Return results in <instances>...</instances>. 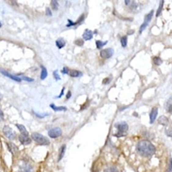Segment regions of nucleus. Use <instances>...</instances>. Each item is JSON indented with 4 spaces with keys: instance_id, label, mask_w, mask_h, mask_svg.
<instances>
[{
    "instance_id": "obj_1",
    "label": "nucleus",
    "mask_w": 172,
    "mask_h": 172,
    "mask_svg": "<svg viewBox=\"0 0 172 172\" xmlns=\"http://www.w3.org/2000/svg\"><path fill=\"white\" fill-rule=\"evenodd\" d=\"M137 151L143 157H151L155 153V147L149 140H141L137 145Z\"/></svg>"
},
{
    "instance_id": "obj_2",
    "label": "nucleus",
    "mask_w": 172,
    "mask_h": 172,
    "mask_svg": "<svg viewBox=\"0 0 172 172\" xmlns=\"http://www.w3.org/2000/svg\"><path fill=\"white\" fill-rule=\"evenodd\" d=\"M32 139L39 145H42V146H46V145H49L50 144V141L49 139H47L42 134H39V133H33L32 136H31Z\"/></svg>"
},
{
    "instance_id": "obj_3",
    "label": "nucleus",
    "mask_w": 172,
    "mask_h": 172,
    "mask_svg": "<svg viewBox=\"0 0 172 172\" xmlns=\"http://www.w3.org/2000/svg\"><path fill=\"white\" fill-rule=\"evenodd\" d=\"M116 127L119 130V134H115V137H123L128 131V124L126 123V122H119V123L116 124Z\"/></svg>"
},
{
    "instance_id": "obj_4",
    "label": "nucleus",
    "mask_w": 172,
    "mask_h": 172,
    "mask_svg": "<svg viewBox=\"0 0 172 172\" xmlns=\"http://www.w3.org/2000/svg\"><path fill=\"white\" fill-rule=\"evenodd\" d=\"M3 133H4L5 136L10 140H13V139L16 138V134L14 133V131L12 130L9 126H5L3 128Z\"/></svg>"
},
{
    "instance_id": "obj_5",
    "label": "nucleus",
    "mask_w": 172,
    "mask_h": 172,
    "mask_svg": "<svg viewBox=\"0 0 172 172\" xmlns=\"http://www.w3.org/2000/svg\"><path fill=\"white\" fill-rule=\"evenodd\" d=\"M19 172H34V167L28 162H24L19 167Z\"/></svg>"
},
{
    "instance_id": "obj_6",
    "label": "nucleus",
    "mask_w": 172,
    "mask_h": 172,
    "mask_svg": "<svg viewBox=\"0 0 172 172\" xmlns=\"http://www.w3.org/2000/svg\"><path fill=\"white\" fill-rule=\"evenodd\" d=\"M48 134L49 137H50L51 138H57V137H59L61 134H62V131H61L60 128H53L51 129L50 131L48 132Z\"/></svg>"
},
{
    "instance_id": "obj_7",
    "label": "nucleus",
    "mask_w": 172,
    "mask_h": 172,
    "mask_svg": "<svg viewBox=\"0 0 172 172\" xmlns=\"http://www.w3.org/2000/svg\"><path fill=\"white\" fill-rule=\"evenodd\" d=\"M100 55H101V57L103 58H109V57H111L114 55V50H113L112 48L104 49V50L101 51Z\"/></svg>"
},
{
    "instance_id": "obj_8",
    "label": "nucleus",
    "mask_w": 172,
    "mask_h": 172,
    "mask_svg": "<svg viewBox=\"0 0 172 172\" xmlns=\"http://www.w3.org/2000/svg\"><path fill=\"white\" fill-rule=\"evenodd\" d=\"M19 141L23 145H28L31 143V138L29 137L28 134H20L19 136Z\"/></svg>"
},
{
    "instance_id": "obj_9",
    "label": "nucleus",
    "mask_w": 172,
    "mask_h": 172,
    "mask_svg": "<svg viewBox=\"0 0 172 172\" xmlns=\"http://www.w3.org/2000/svg\"><path fill=\"white\" fill-rule=\"evenodd\" d=\"M7 145H8V148H9V152H10L12 154H15V153H17V152H18L19 149H18V147H17L15 144L11 143V142H8V143H7Z\"/></svg>"
},
{
    "instance_id": "obj_10",
    "label": "nucleus",
    "mask_w": 172,
    "mask_h": 172,
    "mask_svg": "<svg viewBox=\"0 0 172 172\" xmlns=\"http://www.w3.org/2000/svg\"><path fill=\"white\" fill-rule=\"evenodd\" d=\"M1 73H2V75H6V76H8L9 78H10V79H12V80L16 81V82H21V81H22V79H21L19 76L12 75H10L9 72L6 71H4V70H1Z\"/></svg>"
},
{
    "instance_id": "obj_11",
    "label": "nucleus",
    "mask_w": 172,
    "mask_h": 172,
    "mask_svg": "<svg viewBox=\"0 0 172 172\" xmlns=\"http://www.w3.org/2000/svg\"><path fill=\"white\" fill-rule=\"evenodd\" d=\"M157 114H158V109H157V107H153V108L152 109L151 114H150V120H151V123H153V122H154V120L156 119Z\"/></svg>"
},
{
    "instance_id": "obj_12",
    "label": "nucleus",
    "mask_w": 172,
    "mask_h": 172,
    "mask_svg": "<svg viewBox=\"0 0 172 172\" xmlns=\"http://www.w3.org/2000/svg\"><path fill=\"white\" fill-rule=\"evenodd\" d=\"M92 37H93V32L90 31V30H89V29L86 30V31L84 32V34H83V39H84L85 41H90V40H91Z\"/></svg>"
},
{
    "instance_id": "obj_13",
    "label": "nucleus",
    "mask_w": 172,
    "mask_h": 172,
    "mask_svg": "<svg viewBox=\"0 0 172 172\" xmlns=\"http://www.w3.org/2000/svg\"><path fill=\"white\" fill-rule=\"evenodd\" d=\"M65 44H66V42H65V40L62 39V38H59V39H57V40L56 41V45L57 46L58 49L63 48V47L65 46Z\"/></svg>"
},
{
    "instance_id": "obj_14",
    "label": "nucleus",
    "mask_w": 172,
    "mask_h": 172,
    "mask_svg": "<svg viewBox=\"0 0 172 172\" xmlns=\"http://www.w3.org/2000/svg\"><path fill=\"white\" fill-rule=\"evenodd\" d=\"M65 151H66V145H62V147L60 148L59 150V155H58V159H57V161H61V159L63 158L64 156V153H65Z\"/></svg>"
},
{
    "instance_id": "obj_15",
    "label": "nucleus",
    "mask_w": 172,
    "mask_h": 172,
    "mask_svg": "<svg viewBox=\"0 0 172 172\" xmlns=\"http://www.w3.org/2000/svg\"><path fill=\"white\" fill-rule=\"evenodd\" d=\"M158 122L160 124H163V125H167V124H168L169 123V120H168V119L167 118V117H164V116H162L160 119H158Z\"/></svg>"
},
{
    "instance_id": "obj_16",
    "label": "nucleus",
    "mask_w": 172,
    "mask_h": 172,
    "mask_svg": "<svg viewBox=\"0 0 172 172\" xmlns=\"http://www.w3.org/2000/svg\"><path fill=\"white\" fill-rule=\"evenodd\" d=\"M16 126H17V128L19 129V131L21 132V134H28V133H27V131L26 127H24V125H21V124H16Z\"/></svg>"
},
{
    "instance_id": "obj_17",
    "label": "nucleus",
    "mask_w": 172,
    "mask_h": 172,
    "mask_svg": "<svg viewBox=\"0 0 172 172\" xmlns=\"http://www.w3.org/2000/svg\"><path fill=\"white\" fill-rule=\"evenodd\" d=\"M152 16H153V10H151L150 13H148V14L146 15L144 23H146V24H149V23L151 22V20H152Z\"/></svg>"
},
{
    "instance_id": "obj_18",
    "label": "nucleus",
    "mask_w": 172,
    "mask_h": 172,
    "mask_svg": "<svg viewBox=\"0 0 172 172\" xmlns=\"http://www.w3.org/2000/svg\"><path fill=\"white\" fill-rule=\"evenodd\" d=\"M51 107L55 110V111H65V110L67 109L65 106H56L55 104H51Z\"/></svg>"
},
{
    "instance_id": "obj_19",
    "label": "nucleus",
    "mask_w": 172,
    "mask_h": 172,
    "mask_svg": "<svg viewBox=\"0 0 172 172\" xmlns=\"http://www.w3.org/2000/svg\"><path fill=\"white\" fill-rule=\"evenodd\" d=\"M82 75V73L79 71H76V70H72L71 72H70V75L71 76V77H78V76H80Z\"/></svg>"
},
{
    "instance_id": "obj_20",
    "label": "nucleus",
    "mask_w": 172,
    "mask_h": 172,
    "mask_svg": "<svg viewBox=\"0 0 172 172\" xmlns=\"http://www.w3.org/2000/svg\"><path fill=\"white\" fill-rule=\"evenodd\" d=\"M104 172H119V169L116 167H107L105 169H104Z\"/></svg>"
},
{
    "instance_id": "obj_21",
    "label": "nucleus",
    "mask_w": 172,
    "mask_h": 172,
    "mask_svg": "<svg viewBox=\"0 0 172 172\" xmlns=\"http://www.w3.org/2000/svg\"><path fill=\"white\" fill-rule=\"evenodd\" d=\"M47 75H48V73H47V70L42 66V73H41V79L44 80L47 77Z\"/></svg>"
},
{
    "instance_id": "obj_22",
    "label": "nucleus",
    "mask_w": 172,
    "mask_h": 172,
    "mask_svg": "<svg viewBox=\"0 0 172 172\" xmlns=\"http://www.w3.org/2000/svg\"><path fill=\"white\" fill-rule=\"evenodd\" d=\"M120 42H121V46L125 48L127 46V37L124 36V37H122V38L120 39Z\"/></svg>"
},
{
    "instance_id": "obj_23",
    "label": "nucleus",
    "mask_w": 172,
    "mask_h": 172,
    "mask_svg": "<svg viewBox=\"0 0 172 172\" xmlns=\"http://www.w3.org/2000/svg\"><path fill=\"white\" fill-rule=\"evenodd\" d=\"M153 62H154L155 65H160V64H162L163 60L160 57H153Z\"/></svg>"
},
{
    "instance_id": "obj_24",
    "label": "nucleus",
    "mask_w": 172,
    "mask_h": 172,
    "mask_svg": "<svg viewBox=\"0 0 172 172\" xmlns=\"http://www.w3.org/2000/svg\"><path fill=\"white\" fill-rule=\"evenodd\" d=\"M107 42H101V41H96V46H97V48L98 49H101L102 47H104L105 44H106Z\"/></svg>"
},
{
    "instance_id": "obj_25",
    "label": "nucleus",
    "mask_w": 172,
    "mask_h": 172,
    "mask_svg": "<svg viewBox=\"0 0 172 172\" xmlns=\"http://www.w3.org/2000/svg\"><path fill=\"white\" fill-rule=\"evenodd\" d=\"M166 107H167V111L171 113V98H169V100L167 102Z\"/></svg>"
},
{
    "instance_id": "obj_26",
    "label": "nucleus",
    "mask_w": 172,
    "mask_h": 172,
    "mask_svg": "<svg viewBox=\"0 0 172 172\" xmlns=\"http://www.w3.org/2000/svg\"><path fill=\"white\" fill-rule=\"evenodd\" d=\"M163 6H164V1H160V5H159L158 10H157V13H156V16H157V17L160 15L161 11H162V9H163Z\"/></svg>"
},
{
    "instance_id": "obj_27",
    "label": "nucleus",
    "mask_w": 172,
    "mask_h": 172,
    "mask_svg": "<svg viewBox=\"0 0 172 172\" xmlns=\"http://www.w3.org/2000/svg\"><path fill=\"white\" fill-rule=\"evenodd\" d=\"M51 6H52L53 9L57 10V8H58V3H57V1H56V0H52V1H51Z\"/></svg>"
},
{
    "instance_id": "obj_28",
    "label": "nucleus",
    "mask_w": 172,
    "mask_h": 172,
    "mask_svg": "<svg viewBox=\"0 0 172 172\" xmlns=\"http://www.w3.org/2000/svg\"><path fill=\"white\" fill-rule=\"evenodd\" d=\"M128 6H130V9H136L137 4V2H134V1H130V3H129Z\"/></svg>"
},
{
    "instance_id": "obj_29",
    "label": "nucleus",
    "mask_w": 172,
    "mask_h": 172,
    "mask_svg": "<svg viewBox=\"0 0 172 172\" xmlns=\"http://www.w3.org/2000/svg\"><path fill=\"white\" fill-rule=\"evenodd\" d=\"M147 27H148V24H146V23H143L142 24H141V27H140V29H139V32L141 33Z\"/></svg>"
},
{
    "instance_id": "obj_30",
    "label": "nucleus",
    "mask_w": 172,
    "mask_h": 172,
    "mask_svg": "<svg viewBox=\"0 0 172 172\" xmlns=\"http://www.w3.org/2000/svg\"><path fill=\"white\" fill-rule=\"evenodd\" d=\"M53 75H54V77H55L56 80H59V79H60V76H59V75H58L57 71H55L53 72Z\"/></svg>"
},
{
    "instance_id": "obj_31",
    "label": "nucleus",
    "mask_w": 172,
    "mask_h": 172,
    "mask_svg": "<svg viewBox=\"0 0 172 172\" xmlns=\"http://www.w3.org/2000/svg\"><path fill=\"white\" fill-rule=\"evenodd\" d=\"M75 44L78 45V46H83L84 41H82V40H76V41H75Z\"/></svg>"
},
{
    "instance_id": "obj_32",
    "label": "nucleus",
    "mask_w": 172,
    "mask_h": 172,
    "mask_svg": "<svg viewBox=\"0 0 172 172\" xmlns=\"http://www.w3.org/2000/svg\"><path fill=\"white\" fill-rule=\"evenodd\" d=\"M34 114L37 116V117H38V118H44V117H46V116H48V114L47 113H45V114H38V113H37V112H34Z\"/></svg>"
},
{
    "instance_id": "obj_33",
    "label": "nucleus",
    "mask_w": 172,
    "mask_h": 172,
    "mask_svg": "<svg viewBox=\"0 0 172 172\" xmlns=\"http://www.w3.org/2000/svg\"><path fill=\"white\" fill-rule=\"evenodd\" d=\"M111 80H112V79H111V77H107L106 79H104V80L103 81V84H104V85H106V84H108V83H109L110 81H111Z\"/></svg>"
},
{
    "instance_id": "obj_34",
    "label": "nucleus",
    "mask_w": 172,
    "mask_h": 172,
    "mask_svg": "<svg viewBox=\"0 0 172 172\" xmlns=\"http://www.w3.org/2000/svg\"><path fill=\"white\" fill-rule=\"evenodd\" d=\"M171 167H172V162H171V158H170L169 164H168V168H167V172H171Z\"/></svg>"
},
{
    "instance_id": "obj_35",
    "label": "nucleus",
    "mask_w": 172,
    "mask_h": 172,
    "mask_svg": "<svg viewBox=\"0 0 172 172\" xmlns=\"http://www.w3.org/2000/svg\"><path fill=\"white\" fill-rule=\"evenodd\" d=\"M21 79H24V80H27V81H28V82H32V81H33V79L29 78V77H26V76H22V78H21Z\"/></svg>"
},
{
    "instance_id": "obj_36",
    "label": "nucleus",
    "mask_w": 172,
    "mask_h": 172,
    "mask_svg": "<svg viewBox=\"0 0 172 172\" xmlns=\"http://www.w3.org/2000/svg\"><path fill=\"white\" fill-rule=\"evenodd\" d=\"M62 73H65V75H67V73H69V69L67 67H64L63 70H62Z\"/></svg>"
},
{
    "instance_id": "obj_37",
    "label": "nucleus",
    "mask_w": 172,
    "mask_h": 172,
    "mask_svg": "<svg viewBox=\"0 0 172 172\" xmlns=\"http://www.w3.org/2000/svg\"><path fill=\"white\" fill-rule=\"evenodd\" d=\"M46 15H49V16H51L52 15V12H51V10H50V9H46Z\"/></svg>"
},
{
    "instance_id": "obj_38",
    "label": "nucleus",
    "mask_w": 172,
    "mask_h": 172,
    "mask_svg": "<svg viewBox=\"0 0 172 172\" xmlns=\"http://www.w3.org/2000/svg\"><path fill=\"white\" fill-rule=\"evenodd\" d=\"M2 119H4V113L2 110L0 109V120H2Z\"/></svg>"
},
{
    "instance_id": "obj_39",
    "label": "nucleus",
    "mask_w": 172,
    "mask_h": 172,
    "mask_svg": "<svg viewBox=\"0 0 172 172\" xmlns=\"http://www.w3.org/2000/svg\"><path fill=\"white\" fill-rule=\"evenodd\" d=\"M71 95V91H69V92H68V94H67V99H70Z\"/></svg>"
},
{
    "instance_id": "obj_40",
    "label": "nucleus",
    "mask_w": 172,
    "mask_h": 172,
    "mask_svg": "<svg viewBox=\"0 0 172 172\" xmlns=\"http://www.w3.org/2000/svg\"><path fill=\"white\" fill-rule=\"evenodd\" d=\"M63 92H64V89H62V90H61V93H60V95H59L58 97H61V96H62V95H63Z\"/></svg>"
},
{
    "instance_id": "obj_41",
    "label": "nucleus",
    "mask_w": 172,
    "mask_h": 172,
    "mask_svg": "<svg viewBox=\"0 0 172 172\" xmlns=\"http://www.w3.org/2000/svg\"><path fill=\"white\" fill-rule=\"evenodd\" d=\"M133 33H134V30H132V31L130 30V31L128 32V34H129V35H131V34H133Z\"/></svg>"
},
{
    "instance_id": "obj_42",
    "label": "nucleus",
    "mask_w": 172,
    "mask_h": 172,
    "mask_svg": "<svg viewBox=\"0 0 172 172\" xmlns=\"http://www.w3.org/2000/svg\"><path fill=\"white\" fill-rule=\"evenodd\" d=\"M1 100H2V95L0 94V101H1Z\"/></svg>"
},
{
    "instance_id": "obj_43",
    "label": "nucleus",
    "mask_w": 172,
    "mask_h": 172,
    "mask_svg": "<svg viewBox=\"0 0 172 172\" xmlns=\"http://www.w3.org/2000/svg\"><path fill=\"white\" fill-rule=\"evenodd\" d=\"M2 27V24H1V23H0V27Z\"/></svg>"
}]
</instances>
